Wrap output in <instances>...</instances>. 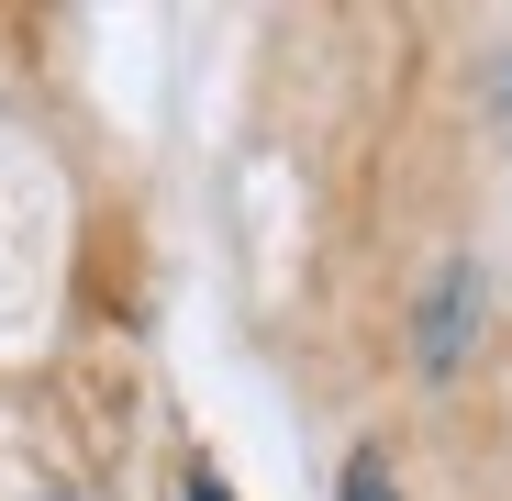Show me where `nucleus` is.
I'll return each instance as SVG.
<instances>
[{
  "label": "nucleus",
  "instance_id": "f257e3e1",
  "mask_svg": "<svg viewBox=\"0 0 512 501\" xmlns=\"http://www.w3.org/2000/svg\"><path fill=\"white\" fill-rule=\"evenodd\" d=\"M479 312H490L479 257H446L435 279H423V301H412V368H423V379H457L468 346H479Z\"/></svg>",
  "mask_w": 512,
  "mask_h": 501
},
{
  "label": "nucleus",
  "instance_id": "f03ea898",
  "mask_svg": "<svg viewBox=\"0 0 512 501\" xmlns=\"http://www.w3.org/2000/svg\"><path fill=\"white\" fill-rule=\"evenodd\" d=\"M346 501H401V490H390V457H357V468H346Z\"/></svg>",
  "mask_w": 512,
  "mask_h": 501
},
{
  "label": "nucleus",
  "instance_id": "7ed1b4c3",
  "mask_svg": "<svg viewBox=\"0 0 512 501\" xmlns=\"http://www.w3.org/2000/svg\"><path fill=\"white\" fill-rule=\"evenodd\" d=\"M179 501H234V490H223V479H190V490H179Z\"/></svg>",
  "mask_w": 512,
  "mask_h": 501
}]
</instances>
